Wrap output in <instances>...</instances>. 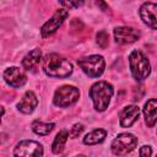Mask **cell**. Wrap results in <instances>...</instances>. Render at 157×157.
Wrapping results in <instances>:
<instances>
[{"label":"cell","mask_w":157,"mask_h":157,"mask_svg":"<svg viewBox=\"0 0 157 157\" xmlns=\"http://www.w3.org/2000/svg\"><path fill=\"white\" fill-rule=\"evenodd\" d=\"M97 43H98V45H99L102 49H104V48L108 47L109 37H108V33H107L105 31H99V32L97 33Z\"/></svg>","instance_id":"d6986e66"},{"label":"cell","mask_w":157,"mask_h":157,"mask_svg":"<svg viewBox=\"0 0 157 157\" xmlns=\"http://www.w3.org/2000/svg\"><path fill=\"white\" fill-rule=\"evenodd\" d=\"M140 16L148 27L157 29V4L145 2L140 7Z\"/></svg>","instance_id":"9c48e42d"},{"label":"cell","mask_w":157,"mask_h":157,"mask_svg":"<svg viewBox=\"0 0 157 157\" xmlns=\"http://www.w3.org/2000/svg\"><path fill=\"white\" fill-rule=\"evenodd\" d=\"M67 137H69V134H67V131L66 130H61L56 136H55V139H54V142H53V152L54 153H60L61 151H63V148H64V145H65V142L67 141Z\"/></svg>","instance_id":"e0dca14e"},{"label":"cell","mask_w":157,"mask_h":157,"mask_svg":"<svg viewBox=\"0 0 157 157\" xmlns=\"http://www.w3.org/2000/svg\"><path fill=\"white\" fill-rule=\"evenodd\" d=\"M137 145V139L131 134H120L112 142V151L117 156H124L131 152Z\"/></svg>","instance_id":"5b68a950"},{"label":"cell","mask_w":157,"mask_h":157,"mask_svg":"<svg viewBox=\"0 0 157 157\" xmlns=\"http://www.w3.org/2000/svg\"><path fill=\"white\" fill-rule=\"evenodd\" d=\"M53 128H54V124H44L39 120H36L32 125L33 131L38 135H47L53 130Z\"/></svg>","instance_id":"ac0fdd59"},{"label":"cell","mask_w":157,"mask_h":157,"mask_svg":"<svg viewBox=\"0 0 157 157\" xmlns=\"http://www.w3.org/2000/svg\"><path fill=\"white\" fill-rule=\"evenodd\" d=\"M114 37L118 43L126 44V43H132L136 39H139L140 32L130 27H117L114 29Z\"/></svg>","instance_id":"30bf717a"},{"label":"cell","mask_w":157,"mask_h":157,"mask_svg":"<svg viewBox=\"0 0 157 157\" xmlns=\"http://www.w3.org/2000/svg\"><path fill=\"white\" fill-rule=\"evenodd\" d=\"M40 50L39 49H33L32 52H29L26 56H25V59L22 60V65H23V67L26 69V70H32L33 67H36L37 66V64L39 63V60H40Z\"/></svg>","instance_id":"9a60e30c"},{"label":"cell","mask_w":157,"mask_h":157,"mask_svg":"<svg viewBox=\"0 0 157 157\" xmlns=\"http://www.w3.org/2000/svg\"><path fill=\"white\" fill-rule=\"evenodd\" d=\"M145 120L148 126H152L157 121V99H150L144 108Z\"/></svg>","instance_id":"5bb4252c"},{"label":"cell","mask_w":157,"mask_h":157,"mask_svg":"<svg viewBox=\"0 0 157 157\" xmlns=\"http://www.w3.org/2000/svg\"><path fill=\"white\" fill-rule=\"evenodd\" d=\"M67 15H69V12H67L65 9H59V10H56L55 13L53 15V17L43 25V27H42V29H40L42 36H43V37H48V36L53 34V33L61 26V23H63L64 20L67 17Z\"/></svg>","instance_id":"ba28073f"},{"label":"cell","mask_w":157,"mask_h":157,"mask_svg":"<svg viewBox=\"0 0 157 157\" xmlns=\"http://www.w3.org/2000/svg\"><path fill=\"white\" fill-rule=\"evenodd\" d=\"M80 92L74 86H63L55 91L54 103L59 107H67L74 104L78 99Z\"/></svg>","instance_id":"8992f818"},{"label":"cell","mask_w":157,"mask_h":157,"mask_svg":"<svg viewBox=\"0 0 157 157\" xmlns=\"http://www.w3.org/2000/svg\"><path fill=\"white\" fill-rule=\"evenodd\" d=\"M76 157H86V156H83V155H78V156H76Z\"/></svg>","instance_id":"d4e9b609"},{"label":"cell","mask_w":157,"mask_h":157,"mask_svg":"<svg viewBox=\"0 0 157 157\" xmlns=\"http://www.w3.org/2000/svg\"><path fill=\"white\" fill-rule=\"evenodd\" d=\"M130 69L132 72V76L137 81L145 80L150 74V64L147 58L142 54L140 50H134L129 56Z\"/></svg>","instance_id":"3957f363"},{"label":"cell","mask_w":157,"mask_h":157,"mask_svg":"<svg viewBox=\"0 0 157 157\" xmlns=\"http://www.w3.org/2000/svg\"><path fill=\"white\" fill-rule=\"evenodd\" d=\"M42 153V146L38 142L29 140L21 141L13 150V157H40Z\"/></svg>","instance_id":"52a82bcc"},{"label":"cell","mask_w":157,"mask_h":157,"mask_svg":"<svg viewBox=\"0 0 157 157\" xmlns=\"http://www.w3.org/2000/svg\"><path fill=\"white\" fill-rule=\"evenodd\" d=\"M140 157H151V153H152V150L150 146H142L140 148Z\"/></svg>","instance_id":"603a6c76"},{"label":"cell","mask_w":157,"mask_h":157,"mask_svg":"<svg viewBox=\"0 0 157 157\" xmlns=\"http://www.w3.org/2000/svg\"><path fill=\"white\" fill-rule=\"evenodd\" d=\"M37 103H38V99H37L36 94H34L32 91H28V92H26V94L22 97V99H21L20 103L17 104V108H18L22 113L28 114V113L33 112V109L36 108Z\"/></svg>","instance_id":"4fadbf2b"},{"label":"cell","mask_w":157,"mask_h":157,"mask_svg":"<svg viewBox=\"0 0 157 157\" xmlns=\"http://www.w3.org/2000/svg\"><path fill=\"white\" fill-rule=\"evenodd\" d=\"M144 92H145L144 87H141V86L135 87L134 88V101H140L142 98V96H144Z\"/></svg>","instance_id":"7402d4cb"},{"label":"cell","mask_w":157,"mask_h":157,"mask_svg":"<svg viewBox=\"0 0 157 157\" xmlns=\"http://www.w3.org/2000/svg\"><path fill=\"white\" fill-rule=\"evenodd\" d=\"M4 78L12 87H21L27 81V76L25 75V72L22 70H20L18 67H15V66L5 70Z\"/></svg>","instance_id":"8fae6325"},{"label":"cell","mask_w":157,"mask_h":157,"mask_svg":"<svg viewBox=\"0 0 157 157\" xmlns=\"http://www.w3.org/2000/svg\"><path fill=\"white\" fill-rule=\"evenodd\" d=\"M82 130H83V125L82 124H75L74 126H72V129H71V137H77L81 132H82Z\"/></svg>","instance_id":"44dd1931"},{"label":"cell","mask_w":157,"mask_h":157,"mask_svg":"<svg viewBox=\"0 0 157 157\" xmlns=\"http://www.w3.org/2000/svg\"><path fill=\"white\" fill-rule=\"evenodd\" d=\"M139 108L136 105H128L120 112V125L123 128L131 126L139 118Z\"/></svg>","instance_id":"7c38bea8"},{"label":"cell","mask_w":157,"mask_h":157,"mask_svg":"<svg viewBox=\"0 0 157 157\" xmlns=\"http://www.w3.org/2000/svg\"><path fill=\"white\" fill-rule=\"evenodd\" d=\"M77 64L90 77H98L104 70V59L101 55H91L78 59Z\"/></svg>","instance_id":"277c9868"},{"label":"cell","mask_w":157,"mask_h":157,"mask_svg":"<svg viewBox=\"0 0 157 157\" xmlns=\"http://www.w3.org/2000/svg\"><path fill=\"white\" fill-rule=\"evenodd\" d=\"M43 70L52 77H67L72 72V65L58 54H48L43 59Z\"/></svg>","instance_id":"6da1fadb"},{"label":"cell","mask_w":157,"mask_h":157,"mask_svg":"<svg viewBox=\"0 0 157 157\" xmlns=\"http://www.w3.org/2000/svg\"><path fill=\"white\" fill-rule=\"evenodd\" d=\"M70 27H71V29H72L74 32H77V31H82V28H85L83 23H82L80 20H77V18H74V20L71 21V25H70Z\"/></svg>","instance_id":"ffe728a7"},{"label":"cell","mask_w":157,"mask_h":157,"mask_svg":"<svg viewBox=\"0 0 157 157\" xmlns=\"http://www.w3.org/2000/svg\"><path fill=\"white\" fill-rule=\"evenodd\" d=\"M112 96H113V87L105 81H99L94 83L90 90V97L93 101L94 108L101 112L107 109Z\"/></svg>","instance_id":"7a4b0ae2"},{"label":"cell","mask_w":157,"mask_h":157,"mask_svg":"<svg viewBox=\"0 0 157 157\" xmlns=\"http://www.w3.org/2000/svg\"><path fill=\"white\" fill-rule=\"evenodd\" d=\"M105 135H107V132L103 129H96L83 137V142L86 145H94V144L102 142L104 140Z\"/></svg>","instance_id":"2e32d148"},{"label":"cell","mask_w":157,"mask_h":157,"mask_svg":"<svg viewBox=\"0 0 157 157\" xmlns=\"http://www.w3.org/2000/svg\"><path fill=\"white\" fill-rule=\"evenodd\" d=\"M60 4L64 5V6H66V7H77V6H80V5H82L83 2H82V1H81V2H66V1H61Z\"/></svg>","instance_id":"cb8c5ba5"}]
</instances>
